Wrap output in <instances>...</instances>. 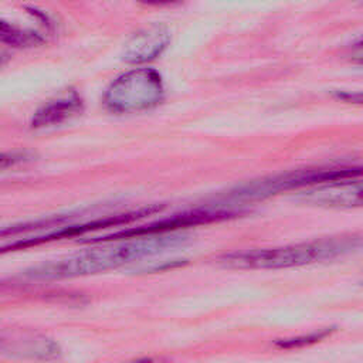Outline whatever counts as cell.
<instances>
[{
    "label": "cell",
    "instance_id": "cell-5",
    "mask_svg": "<svg viewBox=\"0 0 363 363\" xmlns=\"http://www.w3.org/2000/svg\"><path fill=\"white\" fill-rule=\"evenodd\" d=\"M240 214L237 210L231 208H196L191 211H184L182 214H174L167 218H162L159 221L150 223L147 225L122 230L106 235L98 241H108V240H118V238H130L139 235H150V234H164V233H174L179 228L194 227L199 224H207L221 220H228Z\"/></svg>",
    "mask_w": 363,
    "mask_h": 363
},
{
    "label": "cell",
    "instance_id": "cell-3",
    "mask_svg": "<svg viewBox=\"0 0 363 363\" xmlns=\"http://www.w3.org/2000/svg\"><path fill=\"white\" fill-rule=\"evenodd\" d=\"M363 174V166H332L292 170L282 174L252 180L237 186L227 194L228 200L252 201L269 197L272 194L301 187H313L330 182L359 177Z\"/></svg>",
    "mask_w": 363,
    "mask_h": 363
},
{
    "label": "cell",
    "instance_id": "cell-13",
    "mask_svg": "<svg viewBox=\"0 0 363 363\" xmlns=\"http://www.w3.org/2000/svg\"><path fill=\"white\" fill-rule=\"evenodd\" d=\"M359 45H363V40H362V41H360V43H359Z\"/></svg>",
    "mask_w": 363,
    "mask_h": 363
},
{
    "label": "cell",
    "instance_id": "cell-2",
    "mask_svg": "<svg viewBox=\"0 0 363 363\" xmlns=\"http://www.w3.org/2000/svg\"><path fill=\"white\" fill-rule=\"evenodd\" d=\"M360 247H363V237L342 235L285 247L230 252L218 261L224 267L235 269H278L332 259Z\"/></svg>",
    "mask_w": 363,
    "mask_h": 363
},
{
    "label": "cell",
    "instance_id": "cell-10",
    "mask_svg": "<svg viewBox=\"0 0 363 363\" xmlns=\"http://www.w3.org/2000/svg\"><path fill=\"white\" fill-rule=\"evenodd\" d=\"M333 332V329H323V330H318L305 336H298V337H292V339H282L277 342V346L282 347V349H292V347H301V346H308L312 343H316L322 339H325L326 336H329Z\"/></svg>",
    "mask_w": 363,
    "mask_h": 363
},
{
    "label": "cell",
    "instance_id": "cell-8",
    "mask_svg": "<svg viewBox=\"0 0 363 363\" xmlns=\"http://www.w3.org/2000/svg\"><path fill=\"white\" fill-rule=\"evenodd\" d=\"M81 111H82L81 98L75 92H71L69 95L51 101L43 108H40L31 119V128L40 129V128L58 125L78 115Z\"/></svg>",
    "mask_w": 363,
    "mask_h": 363
},
{
    "label": "cell",
    "instance_id": "cell-12",
    "mask_svg": "<svg viewBox=\"0 0 363 363\" xmlns=\"http://www.w3.org/2000/svg\"><path fill=\"white\" fill-rule=\"evenodd\" d=\"M145 4H150V6H166V4H173L177 3L179 0H140Z\"/></svg>",
    "mask_w": 363,
    "mask_h": 363
},
{
    "label": "cell",
    "instance_id": "cell-4",
    "mask_svg": "<svg viewBox=\"0 0 363 363\" xmlns=\"http://www.w3.org/2000/svg\"><path fill=\"white\" fill-rule=\"evenodd\" d=\"M163 94L162 78L155 69L135 68L111 82L104 104L115 113H138L157 106Z\"/></svg>",
    "mask_w": 363,
    "mask_h": 363
},
{
    "label": "cell",
    "instance_id": "cell-14",
    "mask_svg": "<svg viewBox=\"0 0 363 363\" xmlns=\"http://www.w3.org/2000/svg\"><path fill=\"white\" fill-rule=\"evenodd\" d=\"M362 62H363V60H362Z\"/></svg>",
    "mask_w": 363,
    "mask_h": 363
},
{
    "label": "cell",
    "instance_id": "cell-11",
    "mask_svg": "<svg viewBox=\"0 0 363 363\" xmlns=\"http://www.w3.org/2000/svg\"><path fill=\"white\" fill-rule=\"evenodd\" d=\"M336 96L346 102L363 104V92H339V94H336Z\"/></svg>",
    "mask_w": 363,
    "mask_h": 363
},
{
    "label": "cell",
    "instance_id": "cell-6",
    "mask_svg": "<svg viewBox=\"0 0 363 363\" xmlns=\"http://www.w3.org/2000/svg\"><path fill=\"white\" fill-rule=\"evenodd\" d=\"M345 179L309 187L299 200L318 207L352 208L363 206V180Z\"/></svg>",
    "mask_w": 363,
    "mask_h": 363
},
{
    "label": "cell",
    "instance_id": "cell-9",
    "mask_svg": "<svg viewBox=\"0 0 363 363\" xmlns=\"http://www.w3.org/2000/svg\"><path fill=\"white\" fill-rule=\"evenodd\" d=\"M0 38L4 44L18 48L35 47L44 43V38L38 33L31 30H23L7 21H1L0 24Z\"/></svg>",
    "mask_w": 363,
    "mask_h": 363
},
{
    "label": "cell",
    "instance_id": "cell-1",
    "mask_svg": "<svg viewBox=\"0 0 363 363\" xmlns=\"http://www.w3.org/2000/svg\"><path fill=\"white\" fill-rule=\"evenodd\" d=\"M186 240V235L176 233L118 238L116 242L108 240L98 247L79 251L58 261L33 267L27 269L24 275L35 281H52L99 274L145 257L173 250L183 245Z\"/></svg>",
    "mask_w": 363,
    "mask_h": 363
},
{
    "label": "cell",
    "instance_id": "cell-7",
    "mask_svg": "<svg viewBox=\"0 0 363 363\" xmlns=\"http://www.w3.org/2000/svg\"><path fill=\"white\" fill-rule=\"evenodd\" d=\"M170 43V33L164 26L150 24L138 30L125 44L122 60L129 64H145L159 57Z\"/></svg>",
    "mask_w": 363,
    "mask_h": 363
}]
</instances>
